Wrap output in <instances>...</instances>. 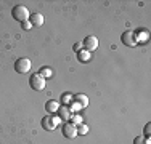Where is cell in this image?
<instances>
[{
	"instance_id": "obj_14",
	"label": "cell",
	"mask_w": 151,
	"mask_h": 144,
	"mask_svg": "<svg viewBox=\"0 0 151 144\" xmlns=\"http://www.w3.org/2000/svg\"><path fill=\"white\" fill-rule=\"evenodd\" d=\"M77 58H79V61H82V63H87V61L90 59V53H88L87 50H81V51L77 53Z\"/></svg>"
},
{
	"instance_id": "obj_21",
	"label": "cell",
	"mask_w": 151,
	"mask_h": 144,
	"mask_svg": "<svg viewBox=\"0 0 151 144\" xmlns=\"http://www.w3.org/2000/svg\"><path fill=\"white\" fill-rule=\"evenodd\" d=\"M21 26H23L24 31H29V29L32 27V24L29 23V21H24V23H21Z\"/></svg>"
},
{
	"instance_id": "obj_20",
	"label": "cell",
	"mask_w": 151,
	"mask_h": 144,
	"mask_svg": "<svg viewBox=\"0 0 151 144\" xmlns=\"http://www.w3.org/2000/svg\"><path fill=\"white\" fill-rule=\"evenodd\" d=\"M145 135H146V138H150V135H151V123L145 125Z\"/></svg>"
},
{
	"instance_id": "obj_17",
	"label": "cell",
	"mask_w": 151,
	"mask_h": 144,
	"mask_svg": "<svg viewBox=\"0 0 151 144\" xmlns=\"http://www.w3.org/2000/svg\"><path fill=\"white\" fill-rule=\"evenodd\" d=\"M69 120H71V123H73V125H76V127H77L79 123H82V117L79 114H73L69 117Z\"/></svg>"
},
{
	"instance_id": "obj_3",
	"label": "cell",
	"mask_w": 151,
	"mask_h": 144,
	"mask_svg": "<svg viewBox=\"0 0 151 144\" xmlns=\"http://www.w3.org/2000/svg\"><path fill=\"white\" fill-rule=\"evenodd\" d=\"M15 71L18 74H26V72H29L31 71V59H27V58H19V59H16Z\"/></svg>"
},
{
	"instance_id": "obj_2",
	"label": "cell",
	"mask_w": 151,
	"mask_h": 144,
	"mask_svg": "<svg viewBox=\"0 0 151 144\" xmlns=\"http://www.w3.org/2000/svg\"><path fill=\"white\" fill-rule=\"evenodd\" d=\"M29 83H31V88L34 90V91H42V90L45 88V85H47V82H45V78L42 77L40 74H34L31 77V80H29Z\"/></svg>"
},
{
	"instance_id": "obj_4",
	"label": "cell",
	"mask_w": 151,
	"mask_h": 144,
	"mask_svg": "<svg viewBox=\"0 0 151 144\" xmlns=\"http://www.w3.org/2000/svg\"><path fill=\"white\" fill-rule=\"evenodd\" d=\"M82 46H84L88 53L95 51V50L98 48V38H96L95 35H87V37L84 38V42H82Z\"/></svg>"
},
{
	"instance_id": "obj_8",
	"label": "cell",
	"mask_w": 151,
	"mask_h": 144,
	"mask_svg": "<svg viewBox=\"0 0 151 144\" xmlns=\"http://www.w3.org/2000/svg\"><path fill=\"white\" fill-rule=\"evenodd\" d=\"M135 34V40L137 43H146L150 38V32L146 31V29H138L137 32H134Z\"/></svg>"
},
{
	"instance_id": "obj_19",
	"label": "cell",
	"mask_w": 151,
	"mask_h": 144,
	"mask_svg": "<svg viewBox=\"0 0 151 144\" xmlns=\"http://www.w3.org/2000/svg\"><path fill=\"white\" fill-rule=\"evenodd\" d=\"M134 144H145V138L143 136H137L134 139Z\"/></svg>"
},
{
	"instance_id": "obj_5",
	"label": "cell",
	"mask_w": 151,
	"mask_h": 144,
	"mask_svg": "<svg viewBox=\"0 0 151 144\" xmlns=\"http://www.w3.org/2000/svg\"><path fill=\"white\" fill-rule=\"evenodd\" d=\"M122 43L127 46H135L137 45V40H135V34L132 31H125L122 34Z\"/></svg>"
},
{
	"instance_id": "obj_22",
	"label": "cell",
	"mask_w": 151,
	"mask_h": 144,
	"mask_svg": "<svg viewBox=\"0 0 151 144\" xmlns=\"http://www.w3.org/2000/svg\"><path fill=\"white\" fill-rule=\"evenodd\" d=\"M82 48H84V46H82V43H76V45L73 46V50H74L76 53H79V51H81Z\"/></svg>"
},
{
	"instance_id": "obj_16",
	"label": "cell",
	"mask_w": 151,
	"mask_h": 144,
	"mask_svg": "<svg viewBox=\"0 0 151 144\" xmlns=\"http://www.w3.org/2000/svg\"><path fill=\"white\" fill-rule=\"evenodd\" d=\"M76 128H77V135H81V136H84V135H87V133H88V127L85 123H79Z\"/></svg>"
},
{
	"instance_id": "obj_18",
	"label": "cell",
	"mask_w": 151,
	"mask_h": 144,
	"mask_svg": "<svg viewBox=\"0 0 151 144\" xmlns=\"http://www.w3.org/2000/svg\"><path fill=\"white\" fill-rule=\"evenodd\" d=\"M39 74H40L44 78H47V77H52V69H50V67H44V69H42L40 72H39Z\"/></svg>"
},
{
	"instance_id": "obj_12",
	"label": "cell",
	"mask_w": 151,
	"mask_h": 144,
	"mask_svg": "<svg viewBox=\"0 0 151 144\" xmlns=\"http://www.w3.org/2000/svg\"><path fill=\"white\" fill-rule=\"evenodd\" d=\"M45 109H47V112H50V114H53V112H56V110L60 109V106H58V103L56 101H47V104H45Z\"/></svg>"
},
{
	"instance_id": "obj_23",
	"label": "cell",
	"mask_w": 151,
	"mask_h": 144,
	"mask_svg": "<svg viewBox=\"0 0 151 144\" xmlns=\"http://www.w3.org/2000/svg\"><path fill=\"white\" fill-rule=\"evenodd\" d=\"M145 144H151V141H150V138H148V139H145Z\"/></svg>"
},
{
	"instance_id": "obj_15",
	"label": "cell",
	"mask_w": 151,
	"mask_h": 144,
	"mask_svg": "<svg viewBox=\"0 0 151 144\" xmlns=\"http://www.w3.org/2000/svg\"><path fill=\"white\" fill-rule=\"evenodd\" d=\"M68 109H69V112H71V114H77L79 110L82 109V106H81L79 103H76V101H73V103H71V106L68 107Z\"/></svg>"
},
{
	"instance_id": "obj_7",
	"label": "cell",
	"mask_w": 151,
	"mask_h": 144,
	"mask_svg": "<svg viewBox=\"0 0 151 144\" xmlns=\"http://www.w3.org/2000/svg\"><path fill=\"white\" fill-rule=\"evenodd\" d=\"M63 135L66 136V138H69V139L76 138V136H77V128H76V125H73V123H64Z\"/></svg>"
},
{
	"instance_id": "obj_13",
	"label": "cell",
	"mask_w": 151,
	"mask_h": 144,
	"mask_svg": "<svg viewBox=\"0 0 151 144\" xmlns=\"http://www.w3.org/2000/svg\"><path fill=\"white\" fill-rule=\"evenodd\" d=\"M61 101H63L64 107H69V106H71V103L74 101V96L71 95V93H64V95L61 96Z\"/></svg>"
},
{
	"instance_id": "obj_9",
	"label": "cell",
	"mask_w": 151,
	"mask_h": 144,
	"mask_svg": "<svg viewBox=\"0 0 151 144\" xmlns=\"http://www.w3.org/2000/svg\"><path fill=\"white\" fill-rule=\"evenodd\" d=\"M29 23H31L34 27H40L42 24H44V16H42L40 13L31 14V18H29Z\"/></svg>"
},
{
	"instance_id": "obj_11",
	"label": "cell",
	"mask_w": 151,
	"mask_h": 144,
	"mask_svg": "<svg viewBox=\"0 0 151 144\" xmlns=\"http://www.w3.org/2000/svg\"><path fill=\"white\" fill-rule=\"evenodd\" d=\"M74 101H76V103H79V104H81V106H82V109L88 106V98H87L85 95H82V93L76 95V96H74Z\"/></svg>"
},
{
	"instance_id": "obj_6",
	"label": "cell",
	"mask_w": 151,
	"mask_h": 144,
	"mask_svg": "<svg viewBox=\"0 0 151 144\" xmlns=\"http://www.w3.org/2000/svg\"><path fill=\"white\" fill-rule=\"evenodd\" d=\"M56 122H55V117H44L42 118V128L44 130H47V131H53V130L56 128Z\"/></svg>"
},
{
	"instance_id": "obj_1",
	"label": "cell",
	"mask_w": 151,
	"mask_h": 144,
	"mask_svg": "<svg viewBox=\"0 0 151 144\" xmlns=\"http://www.w3.org/2000/svg\"><path fill=\"white\" fill-rule=\"evenodd\" d=\"M12 14H13V18H15L16 21H21V23L29 21V18H31L29 10H27L24 5H16L15 8L12 10Z\"/></svg>"
},
{
	"instance_id": "obj_10",
	"label": "cell",
	"mask_w": 151,
	"mask_h": 144,
	"mask_svg": "<svg viewBox=\"0 0 151 144\" xmlns=\"http://www.w3.org/2000/svg\"><path fill=\"white\" fill-rule=\"evenodd\" d=\"M56 114H58V117H60V120H69V117H71V112H69V109L68 107H60L58 110H56Z\"/></svg>"
}]
</instances>
